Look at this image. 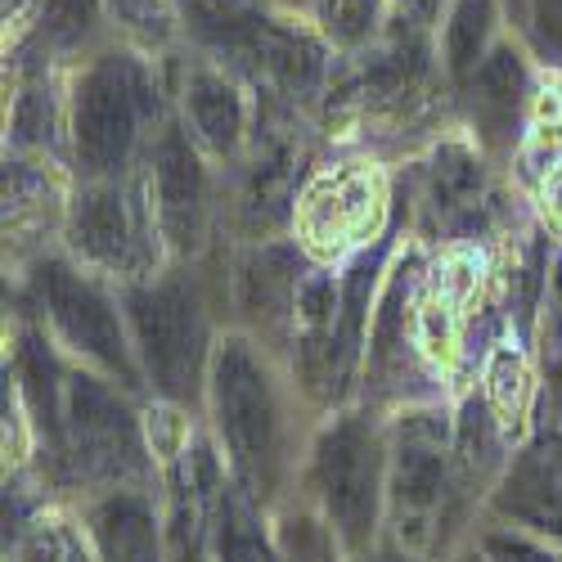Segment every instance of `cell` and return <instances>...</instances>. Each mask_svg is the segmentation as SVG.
<instances>
[{"label":"cell","mask_w":562,"mask_h":562,"mask_svg":"<svg viewBox=\"0 0 562 562\" xmlns=\"http://www.w3.org/2000/svg\"><path fill=\"white\" fill-rule=\"evenodd\" d=\"M289 5H297V10H302V5H306V0H289Z\"/></svg>","instance_id":"obj_37"},{"label":"cell","mask_w":562,"mask_h":562,"mask_svg":"<svg viewBox=\"0 0 562 562\" xmlns=\"http://www.w3.org/2000/svg\"><path fill=\"white\" fill-rule=\"evenodd\" d=\"M212 562H284L274 544L270 508L248 499L234 482H225L212 508Z\"/></svg>","instance_id":"obj_25"},{"label":"cell","mask_w":562,"mask_h":562,"mask_svg":"<svg viewBox=\"0 0 562 562\" xmlns=\"http://www.w3.org/2000/svg\"><path fill=\"white\" fill-rule=\"evenodd\" d=\"M454 90L441 68L437 27L396 14L387 36L356 59H338L315 113L324 149H360L405 167L454 131Z\"/></svg>","instance_id":"obj_1"},{"label":"cell","mask_w":562,"mask_h":562,"mask_svg":"<svg viewBox=\"0 0 562 562\" xmlns=\"http://www.w3.org/2000/svg\"><path fill=\"white\" fill-rule=\"evenodd\" d=\"M171 55L154 59L113 41L68 72V171L72 180L135 176L154 135L171 122Z\"/></svg>","instance_id":"obj_5"},{"label":"cell","mask_w":562,"mask_h":562,"mask_svg":"<svg viewBox=\"0 0 562 562\" xmlns=\"http://www.w3.org/2000/svg\"><path fill=\"white\" fill-rule=\"evenodd\" d=\"M473 392L491 409L499 432L508 437L513 450H522L531 432L540 428V364H536V338L504 329L491 351L477 364Z\"/></svg>","instance_id":"obj_22"},{"label":"cell","mask_w":562,"mask_h":562,"mask_svg":"<svg viewBox=\"0 0 562 562\" xmlns=\"http://www.w3.org/2000/svg\"><path fill=\"white\" fill-rule=\"evenodd\" d=\"M527 203H531V221H536V229L544 234V239L562 252V162L549 171V176H540L531 190H527Z\"/></svg>","instance_id":"obj_32"},{"label":"cell","mask_w":562,"mask_h":562,"mask_svg":"<svg viewBox=\"0 0 562 562\" xmlns=\"http://www.w3.org/2000/svg\"><path fill=\"white\" fill-rule=\"evenodd\" d=\"M536 364H540V424L562 428V252H553L549 289L536 324Z\"/></svg>","instance_id":"obj_28"},{"label":"cell","mask_w":562,"mask_h":562,"mask_svg":"<svg viewBox=\"0 0 562 562\" xmlns=\"http://www.w3.org/2000/svg\"><path fill=\"white\" fill-rule=\"evenodd\" d=\"M508 32L540 72H562V0H508Z\"/></svg>","instance_id":"obj_30"},{"label":"cell","mask_w":562,"mask_h":562,"mask_svg":"<svg viewBox=\"0 0 562 562\" xmlns=\"http://www.w3.org/2000/svg\"><path fill=\"white\" fill-rule=\"evenodd\" d=\"M401 229L396 167L360 149H324L302 180L289 239L319 270H347Z\"/></svg>","instance_id":"obj_10"},{"label":"cell","mask_w":562,"mask_h":562,"mask_svg":"<svg viewBox=\"0 0 562 562\" xmlns=\"http://www.w3.org/2000/svg\"><path fill=\"white\" fill-rule=\"evenodd\" d=\"M36 10H41V0H0V55L14 50V45L27 36Z\"/></svg>","instance_id":"obj_33"},{"label":"cell","mask_w":562,"mask_h":562,"mask_svg":"<svg viewBox=\"0 0 562 562\" xmlns=\"http://www.w3.org/2000/svg\"><path fill=\"white\" fill-rule=\"evenodd\" d=\"M315 424L319 418L302 401L289 364L257 338L225 329L207 373L203 428L229 468V482L274 513L297 486Z\"/></svg>","instance_id":"obj_2"},{"label":"cell","mask_w":562,"mask_h":562,"mask_svg":"<svg viewBox=\"0 0 562 562\" xmlns=\"http://www.w3.org/2000/svg\"><path fill=\"white\" fill-rule=\"evenodd\" d=\"M387 473H392L387 414L356 401L347 409L324 414L315 424L293 495L306 499L329 522L342 553L356 558L387 536Z\"/></svg>","instance_id":"obj_8"},{"label":"cell","mask_w":562,"mask_h":562,"mask_svg":"<svg viewBox=\"0 0 562 562\" xmlns=\"http://www.w3.org/2000/svg\"><path fill=\"white\" fill-rule=\"evenodd\" d=\"M432 248H424L409 234H401V248L383 274L379 306L369 324V356H364V379H360V405L379 414H401L409 405H437L450 401L441 383L428 373L424 356L414 342V284L424 274Z\"/></svg>","instance_id":"obj_13"},{"label":"cell","mask_w":562,"mask_h":562,"mask_svg":"<svg viewBox=\"0 0 562 562\" xmlns=\"http://www.w3.org/2000/svg\"><path fill=\"white\" fill-rule=\"evenodd\" d=\"M5 154L68 167V72L5 59Z\"/></svg>","instance_id":"obj_21"},{"label":"cell","mask_w":562,"mask_h":562,"mask_svg":"<svg viewBox=\"0 0 562 562\" xmlns=\"http://www.w3.org/2000/svg\"><path fill=\"white\" fill-rule=\"evenodd\" d=\"M117 293L135 342V360L145 369L149 401L203 418L212 356L225 334L216 252L190 266L171 261L154 279H139V284H126Z\"/></svg>","instance_id":"obj_6"},{"label":"cell","mask_w":562,"mask_h":562,"mask_svg":"<svg viewBox=\"0 0 562 562\" xmlns=\"http://www.w3.org/2000/svg\"><path fill=\"white\" fill-rule=\"evenodd\" d=\"M504 36H508V0H446L437 23V50L450 90H459L473 77Z\"/></svg>","instance_id":"obj_24"},{"label":"cell","mask_w":562,"mask_h":562,"mask_svg":"<svg viewBox=\"0 0 562 562\" xmlns=\"http://www.w3.org/2000/svg\"><path fill=\"white\" fill-rule=\"evenodd\" d=\"M396 207L424 248H504L531 225V203L508 167L486 158L468 131H446L432 149L396 167Z\"/></svg>","instance_id":"obj_4"},{"label":"cell","mask_w":562,"mask_h":562,"mask_svg":"<svg viewBox=\"0 0 562 562\" xmlns=\"http://www.w3.org/2000/svg\"><path fill=\"white\" fill-rule=\"evenodd\" d=\"M113 32L139 55L167 59L180 50V0H104Z\"/></svg>","instance_id":"obj_27"},{"label":"cell","mask_w":562,"mask_h":562,"mask_svg":"<svg viewBox=\"0 0 562 562\" xmlns=\"http://www.w3.org/2000/svg\"><path fill=\"white\" fill-rule=\"evenodd\" d=\"M482 518L522 527L562 549V428L540 424L531 441L513 454L508 473L486 499Z\"/></svg>","instance_id":"obj_19"},{"label":"cell","mask_w":562,"mask_h":562,"mask_svg":"<svg viewBox=\"0 0 562 562\" xmlns=\"http://www.w3.org/2000/svg\"><path fill=\"white\" fill-rule=\"evenodd\" d=\"M311 261L293 239L270 244H221L216 248V279H221V306L225 329H239L257 338L266 351L284 360L293 338L297 293Z\"/></svg>","instance_id":"obj_15"},{"label":"cell","mask_w":562,"mask_h":562,"mask_svg":"<svg viewBox=\"0 0 562 562\" xmlns=\"http://www.w3.org/2000/svg\"><path fill=\"white\" fill-rule=\"evenodd\" d=\"M171 109L176 122L190 131V139L221 171H229L248 154L261 113L257 90L248 81H239L229 68L194 50H184V45L171 55Z\"/></svg>","instance_id":"obj_16"},{"label":"cell","mask_w":562,"mask_h":562,"mask_svg":"<svg viewBox=\"0 0 562 562\" xmlns=\"http://www.w3.org/2000/svg\"><path fill=\"white\" fill-rule=\"evenodd\" d=\"M450 562H486V558H482V549H477V540H468V544H463V549H459V553H454Z\"/></svg>","instance_id":"obj_36"},{"label":"cell","mask_w":562,"mask_h":562,"mask_svg":"<svg viewBox=\"0 0 562 562\" xmlns=\"http://www.w3.org/2000/svg\"><path fill=\"white\" fill-rule=\"evenodd\" d=\"M536 81H540L536 59L522 50V41L508 32L482 59V68L454 90L459 131H468V139L508 171H513V158H518L522 139H527Z\"/></svg>","instance_id":"obj_17"},{"label":"cell","mask_w":562,"mask_h":562,"mask_svg":"<svg viewBox=\"0 0 562 562\" xmlns=\"http://www.w3.org/2000/svg\"><path fill=\"white\" fill-rule=\"evenodd\" d=\"M64 562H100L95 549H90L86 531H81V518H77V508H72V527H68V558Z\"/></svg>","instance_id":"obj_35"},{"label":"cell","mask_w":562,"mask_h":562,"mask_svg":"<svg viewBox=\"0 0 562 562\" xmlns=\"http://www.w3.org/2000/svg\"><path fill=\"white\" fill-rule=\"evenodd\" d=\"M302 14L338 59H356L387 36L401 5L396 0H306Z\"/></svg>","instance_id":"obj_26"},{"label":"cell","mask_w":562,"mask_h":562,"mask_svg":"<svg viewBox=\"0 0 562 562\" xmlns=\"http://www.w3.org/2000/svg\"><path fill=\"white\" fill-rule=\"evenodd\" d=\"M5 311L32 315L72 364L100 373V379H109L113 387L139 401H149L145 369L135 360L117 284L81 270L64 248L45 252L19 279H5Z\"/></svg>","instance_id":"obj_7"},{"label":"cell","mask_w":562,"mask_h":562,"mask_svg":"<svg viewBox=\"0 0 562 562\" xmlns=\"http://www.w3.org/2000/svg\"><path fill=\"white\" fill-rule=\"evenodd\" d=\"M392 473H387V536L432 562H450L473 527L454 477V401L409 405L387 418Z\"/></svg>","instance_id":"obj_9"},{"label":"cell","mask_w":562,"mask_h":562,"mask_svg":"<svg viewBox=\"0 0 562 562\" xmlns=\"http://www.w3.org/2000/svg\"><path fill=\"white\" fill-rule=\"evenodd\" d=\"M257 131L248 154L225 171V207H221V244H270L289 239L293 203L302 180L324 154V139L311 117L257 100Z\"/></svg>","instance_id":"obj_11"},{"label":"cell","mask_w":562,"mask_h":562,"mask_svg":"<svg viewBox=\"0 0 562 562\" xmlns=\"http://www.w3.org/2000/svg\"><path fill=\"white\" fill-rule=\"evenodd\" d=\"M72 171L41 158H0V229H5V279L32 270L45 252L64 244V221L72 203Z\"/></svg>","instance_id":"obj_18"},{"label":"cell","mask_w":562,"mask_h":562,"mask_svg":"<svg viewBox=\"0 0 562 562\" xmlns=\"http://www.w3.org/2000/svg\"><path fill=\"white\" fill-rule=\"evenodd\" d=\"M477 549L486 562H562V549L522 531V527H508V522H491L482 518V531H473Z\"/></svg>","instance_id":"obj_31"},{"label":"cell","mask_w":562,"mask_h":562,"mask_svg":"<svg viewBox=\"0 0 562 562\" xmlns=\"http://www.w3.org/2000/svg\"><path fill=\"white\" fill-rule=\"evenodd\" d=\"M145 190L162 229L171 261L190 266L207 261L221 248V207H225V171L194 145L171 113V122L154 135V145L139 162Z\"/></svg>","instance_id":"obj_14"},{"label":"cell","mask_w":562,"mask_h":562,"mask_svg":"<svg viewBox=\"0 0 562 562\" xmlns=\"http://www.w3.org/2000/svg\"><path fill=\"white\" fill-rule=\"evenodd\" d=\"M72 508L100 562H171L167 486H122Z\"/></svg>","instance_id":"obj_20"},{"label":"cell","mask_w":562,"mask_h":562,"mask_svg":"<svg viewBox=\"0 0 562 562\" xmlns=\"http://www.w3.org/2000/svg\"><path fill=\"white\" fill-rule=\"evenodd\" d=\"M68 527H72V504L45 499L32 518L5 527V562H64Z\"/></svg>","instance_id":"obj_29"},{"label":"cell","mask_w":562,"mask_h":562,"mask_svg":"<svg viewBox=\"0 0 562 562\" xmlns=\"http://www.w3.org/2000/svg\"><path fill=\"white\" fill-rule=\"evenodd\" d=\"M59 248L81 270L109 279L117 289L154 279L158 270L171 266V252L162 244V229L139 171L117 180H77Z\"/></svg>","instance_id":"obj_12"},{"label":"cell","mask_w":562,"mask_h":562,"mask_svg":"<svg viewBox=\"0 0 562 562\" xmlns=\"http://www.w3.org/2000/svg\"><path fill=\"white\" fill-rule=\"evenodd\" d=\"M117 32L104 0H41L27 36L0 59H36L59 72H72L100 50H109Z\"/></svg>","instance_id":"obj_23"},{"label":"cell","mask_w":562,"mask_h":562,"mask_svg":"<svg viewBox=\"0 0 562 562\" xmlns=\"http://www.w3.org/2000/svg\"><path fill=\"white\" fill-rule=\"evenodd\" d=\"M347 562H432V558H424V553H414L409 544L383 536L379 544H369L364 553H356V558H347Z\"/></svg>","instance_id":"obj_34"},{"label":"cell","mask_w":562,"mask_h":562,"mask_svg":"<svg viewBox=\"0 0 562 562\" xmlns=\"http://www.w3.org/2000/svg\"><path fill=\"white\" fill-rule=\"evenodd\" d=\"M180 41L248 81L257 100L311 122L338 68V55L289 0H180Z\"/></svg>","instance_id":"obj_3"}]
</instances>
